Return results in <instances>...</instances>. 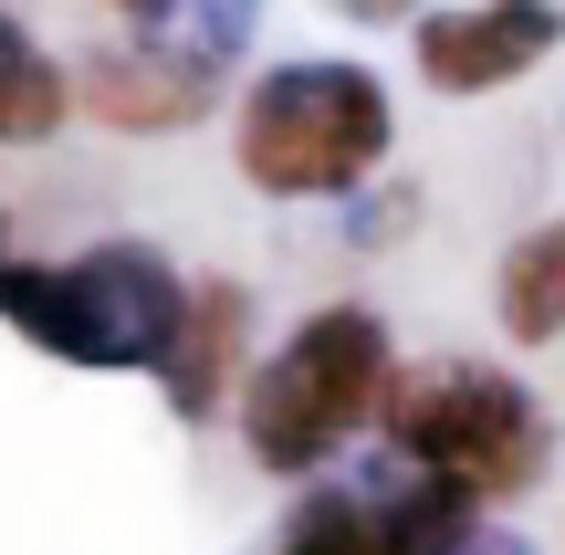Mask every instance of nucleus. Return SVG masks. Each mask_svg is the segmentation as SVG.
I'll use <instances>...</instances> for the list:
<instances>
[{"label": "nucleus", "mask_w": 565, "mask_h": 555, "mask_svg": "<svg viewBox=\"0 0 565 555\" xmlns=\"http://www.w3.org/2000/svg\"><path fill=\"white\" fill-rule=\"evenodd\" d=\"M221 84H231V63H210V53L105 32L95 53H74V116H95L105 137H189V126L221 116Z\"/></svg>", "instance_id": "nucleus-6"}, {"label": "nucleus", "mask_w": 565, "mask_h": 555, "mask_svg": "<svg viewBox=\"0 0 565 555\" xmlns=\"http://www.w3.org/2000/svg\"><path fill=\"white\" fill-rule=\"evenodd\" d=\"M387 461H419V472L461 482L482 514H513L534 482L555 472V409L492 356H429V367L387 377L377 409Z\"/></svg>", "instance_id": "nucleus-4"}, {"label": "nucleus", "mask_w": 565, "mask_h": 555, "mask_svg": "<svg viewBox=\"0 0 565 555\" xmlns=\"http://www.w3.org/2000/svg\"><path fill=\"white\" fill-rule=\"evenodd\" d=\"M231 168L252 200H356L366 179L398 168V95L356 53H273L231 95Z\"/></svg>", "instance_id": "nucleus-1"}, {"label": "nucleus", "mask_w": 565, "mask_h": 555, "mask_svg": "<svg viewBox=\"0 0 565 555\" xmlns=\"http://www.w3.org/2000/svg\"><path fill=\"white\" fill-rule=\"evenodd\" d=\"M179 293H189V273L168 263L158 242L105 231V242H84V252H11V263H0V325L32 356L126 377V367H158L168 356Z\"/></svg>", "instance_id": "nucleus-3"}, {"label": "nucleus", "mask_w": 565, "mask_h": 555, "mask_svg": "<svg viewBox=\"0 0 565 555\" xmlns=\"http://www.w3.org/2000/svg\"><path fill=\"white\" fill-rule=\"evenodd\" d=\"M565 53V0H450L408 21V74L440 105H492Z\"/></svg>", "instance_id": "nucleus-5"}, {"label": "nucleus", "mask_w": 565, "mask_h": 555, "mask_svg": "<svg viewBox=\"0 0 565 555\" xmlns=\"http://www.w3.org/2000/svg\"><path fill=\"white\" fill-rule=\"evenodd\" d=\"M440 555H545V545H534V535H513V524H492V514H482V524H471V535H450Z\"/></svg>", "instance_id": "nucleus-13"}, {"label": "nucleus", "mask_w": 565, "mask_h": 555, "mask_svg": "<svg viewBox=\"0 0 565 555\" xmlns=\"http://www.w3.org/2000/svg\"><path fill=\"white\" fill-rule=\"evenodd\" d=\"M0 263H11V200H0Z\"/></svg>", "instance_id": "nucleus-15"}, {"label": "nucleus", "mask_w": 565, "mask_h": 555, "mask_svg": "<svg viewBox=\"0 0 565 555\" xmlns=\"http://www.w3.org/2000/svg\"><path fill=\"white\" fill-rule=\"evenodd\" d=\"M116 32H147V42H179V53H210V63H231L252 42V11L263 0H95Z\"/></svg>", "instance_id": "nucleus-11"}, {"label": "nucleus", "mask_w": 565, "mask_h": 555, "mask_svg": "<svg viewBox=\"0 0 565 555\" xmlns=\"http://www.w3.org/2000/svg\"><path fill=\"white\" fill-rule=\"evenodd\" d=\"M252 367V284L242 273H189L179 293V335H168V356L147 377H158L168 419L179 430H210V419L231 409V388H242Z\"/></svg>", "instance_id": "nucleus-7"}, {"label": "nucleus", "mask_w": 565, "mask_h": 555, "mask_svg": "<svg viewBox=\"0 0 565 555\" xmlns=\"http://www.w3.org/2000/svg\"><path fill=\"white\" fill-rule=\"evenodd\" d=\"M263 555H387L377 514H366V482H335V472L294 482V503H282V524H273Z\"/></svg>", "instance_id": "nucleus-10"}, {"label": "nucleus", "mask_w": 565, "mask_h": 555, "mask_svg": "<svg viewBox=\"0 0 565 555\" xmlns=\"http://www.w3.org/2000/svg\"><path fill=\"white\" fill-rule=\"evenodd\" d=\"M335 21H356V32H387V21H419L429 0H324Z\"/></svg>", "instance_id": "nucleus-14"}, {"label": "nucleus", "mask_w": 565, "mask_h": 555, "mask_svg": "<svg viewBox=\"0 0 565 555\" xmlns=\"http://www.w3.org/2000/svg\"><path fill=\"white\" fill-rule=\"evenodd\" d=\"M492 325L503 346H555L565 335V210H545L534 231H513L492 263Z\"/></svg>", "instance_id": "nucleus-8"}, {"label": "nucleus", "mask_w": 565, "mask_h": 555, "mask_svg": "<svg viewBox=\"0 0 565 555\" xmlns=\"http://www.w3.org/2000/svg\"><path fill=\"white\" fill-rule=\"evenodd\" d=\"M345 210H356V221H345V231H356V252H387V242L408 231V210H419V200H408V189H387V200H377V179H366Z\"/></svg>", "instance_id": "nucleus-12"}, {"label": "nucleus", "mask_w": 565, "mask_h": 555, "mask_svg": "<svg viewBox=\"0 0 565 555\" xmlns=\"http://www.w3.org/2000/svg\"><path fill=\"white\" fill-rule=\"evenodd\" d=\"M387 377H398V335H387V314L356 305V293L315 305L273 356H252L242 388H231V430H242L252 472H273V482L335 472V461L377 430Z\"/></svg>", "instance_id": "nucleus-2"}, {"label": "nucleus", "mask_w": 565, "mask_h": 555, "mask_svg": "<svg viewBox=\"0 0 565 555\" xmlns=\"http://www.w3.org/2000/svg\"><path fill=\"white\" fill-rule=\"evenodd\" d=\"M63 126H74V63L21 11H0V147H53Z\"/></svg>", "instance_id": "nucleus-9"}]
</instances>
